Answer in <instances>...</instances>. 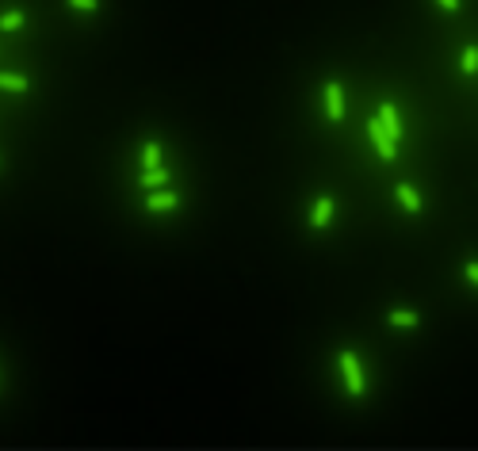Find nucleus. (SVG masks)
<instances>
[{
	"mask_svg": "<svg viewBox=\"0 0 478 451\" xmlns=\"http://www.w3.org/2000/svg\"><path fill=\"white\" fill-rule=\"evenodd\" d=\"M379 119H383L386 134H391L394 142H398V138H402V119H398V108H394V103H383V108H379Z\"/></svg>",
	"mask_w": 478,
	"mask_h": 451,
	"instance_id": "obj_6",
	"label": "nucleus"
},
{
	"mask_svg": "<svg viewBox=\"0 0 478 451\" xmlns=\"http://www.w3.org/2000/svg\"><path fill=\"white\" fill-rule=\"evenodd\" d=\"M436 4H440L444 12H459V0H436Z\"/></svg>",
	"mask_w": 478,
	"mask_h": 451,
	"instance_id": "obj_16",
	"label": "nucleus"
},
{
	"mask_svg": "<svg viewBox=\"0 0 478 451\" xmlns=\"http://www.w3.org/2000/svg\"><path fill=\"white\" fill-rule=\"evenodd\" d=\"M368 138H371V145H375V153H379L383 161H394V157H398V142L386 134V127H383V119H379V115H375V119H368Z\"/></svg>",
	"mask_w": 478,
	"mask_h": 451,
	"instance_id": "obj_2",
	"label": "nucleus"
},
{
	"mask_svg": "<svg viewBox=\"0 0 478 451\" xmlns=\"http://www.w3.org/2000/svg\"><path fill=\"white\" fill-rule=\"evenodd\" d=\"M459 69H463L467 77H475V73H478V46H467V50H463V57H459Z\"/></svg>",
	"mask_w": 478,
	"mask_h": 451,
	"instance_id": "obj_13",
	"label": "nucleus"
},
{
	"mask_svg": "<svg viewBox=\"0 0 478 451\" xmlns=\"http://www.w3.org/2000/svg\"><path fill=\"white\" fill-rule=\"evenodd\" d=\"M337 359H341L345 390H348V394H352V398H360V394H363V387H368V382H363V367H360V359H356V352H352V348H345V352H341V356H337Z\"/></svg>",
	"mask_w": 478,
	"mask_h": 451,
	"instance_id": "obj_1",
	"label": "nucleus"
},
{
	"mask_svg": "<svg viewBox=\"0 0 478 451\" xmlns=\"http://www.w3.org/2000/svg\"><path fill=\"white\" fill-rule=\"evenodd\" d=\"M394 195H398V203L410 210V215H417V210H421V195H417V187H413V184H398V187H394Z\"/></svg>",
	"mask_w": 478,
	"mask_h": 451,
	"instance_id": "obj_7",
	"label": "nucleus"
},
{
	"mask_svg": "<svg viewBox=\"0 0 478 451\" xmlns=\"http://www.w3.org/2000/svg\"><path fill=\"white\" fill-rule=\"evenodd\" d=\"M386 322H391L394 329H417L421 317L413 314V310H391V314H386Z\"/></svg>",
	"mask_w": 478,
	"mask_h": 451,
	"instance_id": "obj_9",
	"label": "nucleus"
},
{
	"mask_svg": "<svg viewBox=\"0 0 478 451\" xmlns=\"http://www.w3.org/2000/svg\"><path fill=\"white\" fill-rule=\"evenodd\" d=\"M73 12H100V0H66Z\"/></svg>",
	"mask_w": 478,
	"mask_h": 451,
	"instance_id": "obj_14",
	"label": "nucleus"
},
{
	"mask_svg": "<svg viewBox=\"0 0 478 451\" xmlns=\"http://www.w3.org/2000/svg\"><path fill=\"white\" fill-rule=\"evenodd\" d=\"M138 184H142L145 192H153V187H165V184H168V169H165V165H157V169H145Z\"/></svg>",
	"mask_w": 478,
	"mask_h": 451,
	"instance_id": "obj_8",
	"label": "nucleus"
},
{
	"mask_svg": "<svg viewBox=\"0 0 478 451\" xmlns=\"http://www.w3.org/2000/svg\"><path fill=\"white\" fill-rule=\"evenodd\" d=\"M463 275L478 287V260H467V268H463Z\"/></svg>",
	"mask_w": 478,
	"mask_h": 451,
	"instance_id": "obj_15",
	"label": "nucleus"
},
{
	"mask_svg": "<svg viewBox=\"0 0 478 451\" xmlns=\"http://www.w3.org/2000/svg\"><path fill=\"white\" fill-rule=\"evenodd\" d=\"M180 207V195L168 192V187H153V195H145V210L150 215H161V210H173Z\"/></svg>",
	"mask_w": 478,
	"mask_h": 451,
	"instance_id": "obj_5",
	"label": "nucleus"
},
{
	"mask_svg": "<svg viewBox=\"0 0 478 451\" xmlns=\"http://www.w3.org/2000/svg\"><path fill=\"white\" fill-rule=\"evenodd\" d=\"M0 88H4V92H27L31 80L23 77V73H0Z\"/></svg>",
	"mask_w": 478,
	"mask_h": 451,
	"instance_id": "obj_10",
	"label": "nucleus"
},
{
	"mask_svg": "<svg viewBox=\"0 0 478 451\" xmlns=\"http://www.w3.org/2000/svg\"><path fill=\"white\" fill-rule=\"evenodd\" d=\"M333 210H337L333 195H318V199H314V210H310V226L314 229H326L329 222H333Z\"/></svg>",
	"mask_w": 478,
	"mask_h": 451,
	"instance_id": "obj_4",
	"label": "nucleus"
},
{
	"mask_svg": "<svg viewBox=\"0 0 478 451\" xmlns=\"http://www.w3.org/2000/svg\"><path fill=\"white\" fill-rule=\"evenodd\" d=\"M23 23H27V12H23V8H8V12L0 15V31H20Z\"/></svg>",
	"mask_w": 478,
	"mask_h": 451,
	"instance_id": "obj_11",
	"label": "nucleus"
},
{
	"mask_svg": "<svg viewBox=\"0 0 478 451\" xmlns=\"http://www.w3.org/2000/svg\"><path fill=\"white\" fill-rule=\"evenodd\" d=\"M157 165H161V145L150 138V142L142 145V169H157Z\"/></svg>",
	"mask_w": 478,
	"mask_h": 451,
	"instance_id": "obj_12",
	"label": "nucleus"
},
{
	"mask_svg": "<svg viewBox=\"0 0 478 451\" xmlns=\"http://www.w3.org/2000/svg\"><path fill=\"white\" fill-rule=\"evenodd\" d=\"M326 115L333 122L345 119V88H341V80H326Z\"/></svg>",
	"mask_w": 478,
	"mask_h": 451,
	"instance_id": "obj_3",
	"label": "nucleus"
}]
</instances>
